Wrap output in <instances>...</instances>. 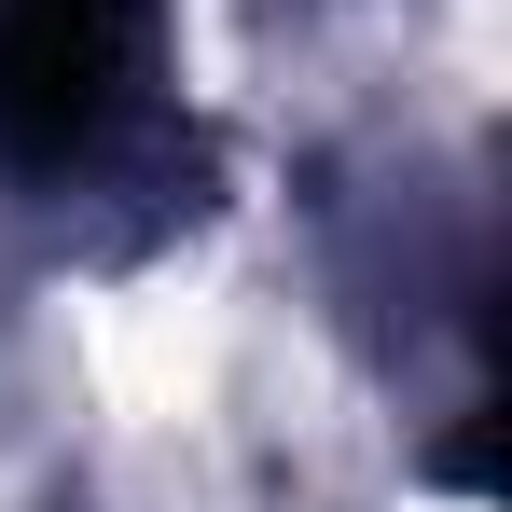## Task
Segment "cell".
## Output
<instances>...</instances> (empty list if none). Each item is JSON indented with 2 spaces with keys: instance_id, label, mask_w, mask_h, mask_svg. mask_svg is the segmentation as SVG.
Returning <instances> with one entry per match:
<instances>
[{
  "instance_id": "cell-1",
  "label": "cell",
  "mask_w": 512,
  "mask_h": 512,
  "mask_svg": "<svg viewBox=\"0 0 512 512\" xmlns=\"http://www.w3.org/2000/svg\"><path fill=\"white\" fill-rule=\"evenodd\" d=\"M167 0H0V180L70 194L153 125Z\"/></svg>"
}]
</instances>
